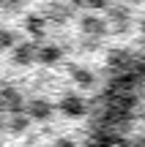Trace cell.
I'll return each instance as SVG.
<instances>
[{
    "label": "cell",
    "mask_w": 145,
    "mask_h": 147,
    "mask_svg": "<svg viewBox=\"0 0 145 147\" xmlns=\"http://www.w3.org/2000/svg\"><path fill=\"white\" fill-rule=\"evenodd\" d=\"M74 3L82 5V8H104L110 0H74Z\"/></svg>",
    "instance_id": "obj_8"
},
{
    "label": "cell",
    "mask_w": 145,
    "mask_h": 147,
    "mask_svg": "<svg viewBox=\"0 0 145 147\" xmlns=\"http://www.w3.org/2000/svg\"><path fill=\"white\" fill-rule=\"evenodd\" d=\"M22 5V0H0V8L3 11H16Z\"/></svg>",
    "instance_id": "obj_10"
},
{
    "label": "cell",
    "mask_w": 145,
    "mask_h": 147,
    "mask_svg": "<svg viewBox=\"0 0 145 147\" xmlns=\"http://www.w3.org/2000/svg\"><path fill=\"white\" fill-rule=\"evenodd\" d=\"M36 60H41V63H55V60H60V49L58 47H44V49H38Z\"/></svg>",
    "instance_id": "obj_4"
},
{
    "label": "cell",
    "mask_w": 145,
    "mask_h": 147,
    "mask_svg": "<svg viewBox=\"0 0 145 147\" xmlns=\"http://www.w3.org/2000/svg\"><path fill=\"white\" fill-rule=\"evenodd\" d=\"M14 44H16L14 33H11V30H5V27H0V52H3V49H11Z\"/></svg>",
    "instance_id": "obj_5"
},
{
    "label": "cell",
    "mask_w": 145,
    "mask_h": 147,
    "mask_svg": "<svg viewBox=\"0 0 145 147\" xmlns=\"http://www.w3.org/2000/svg\"><path fill=\"white\" fill-rule=\"evenodd\" d=\"M60 106H63V112H69V115H80V112H82V106L77 104V98H66Z\"/></svg>",
    "instance_id": "obj_7"
},
{
    "label": "cell",
    "mask_w": 145,
    "mask_h": 147,
    "mask_svg": "<svg viewBox=\"0 0 145 147\" xmlns=\"http://www.w3.org/2000/svg\"><path fill=\"white\" fill-rule=\"evenodd\" d=\"M142 33H145V22H142Z\"/></svg>",
    "instance_id": "obj_13"
},
{
    "label": "cell",
    "mask_w": 145,
    "mask_h": 147,
    "mask_svg": "<svg viewBox=\"0 0 145 147\" xmlns=\"http://www.w3.org/2000/svg\"><path fill=\"white\" fill-rule=\"evenodd\" d=\"M36 112H38V117H47V115H49V106H47V104H38V106L33 104V106H30V115H36Z\"/></svg>",
    "instance_id": "obj_11"
},
{
    "label": "cell",
    "mask_w": 145,
    "mask_h": 147,
    "mask_svg": "<svg viewBox=\"0 0 145 147\" xmlns=\"http://www.w3.org/2000/svg\"><path fill=\"white\" fill-rule=\"evenodd\" d=\"M36 55H38V47L33 41H25V44H14V60L19 65H27V63H33L36 60Z\"/></svg>",
    "instance_id": "obj_3"
},
{
    "label": "cell",
    "mask_w": 145,
    "mask_h": 147,
    "mask_svg": "<svg viewBox=\"0 0 145 147\" xmlns=\"http://www.w3.org/2000/svg\"><path fill=\"white\" fill-rule=\"evenodd\" d=\"M80 27H82L85 36H104V33H107V22H104L101 16H93V14L82 16V19H80Z\"/></svg>",
    "instance_id": "obj_2"
},
{
    "label": "cell",
    "mask_w": 145,
    "mask_h": 147,
    "mask_svg": "<svg viewBox=\"0 0 145 147\" xmlns=\"http://www.w3.org/2000/svg\"><path fill=\"white\" fill-rule=\"evenodd\" d=\"M16 101H19V95H16L14 90H3V93H0V104H3L5 109H11V106L16 109Z\"/></svg>",
    "instance_id": "obj_6"
},
{
    "label": "cell",
    "mask_w": 145,
    "mask_h": 147,
    "mask_svg": "<svg viewBox=\"0 0 145 147\" xmlns=\"http://www.w3.org/2000/svg\"><path fill=\"white\" fill-rule=\"evenodd\" d=\"M60 147H71V144H69V142H63V144H60Z\"/></svg>",
    "instance_id": "obj_12"
},
{
    "label": "cell",
    "mask_w": 145,
    "mask_h": 147,
    "mask_svg": "<svg viewBox=\"0 0 145 147\" xmlns=\"http://www.w3.org/2000/svg\"><path fill=\"white\" fill-rule=\"evenodd\" d=\"M44 27V19H38V16H27V30L30 33H41Z\"/></svg>",
    "instance_id": "obj_9"
},
{
    "label": "cell",
    "mask_w": 145,
    "mask_h": 147,
    "mask_svg": "<svg viewBox=\"0 0 145 147\" xmlns=\"http://www.w3.org/2000/svg\"><path fill=\"white\" fill-rule=\"evenodd\" d=\"M88 147H145V65L110 87L93 117Z\"/></svg>",
    "instance_id": "obj_1"
}]
</instances>
